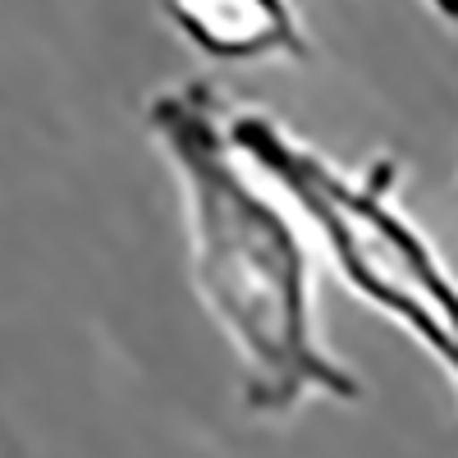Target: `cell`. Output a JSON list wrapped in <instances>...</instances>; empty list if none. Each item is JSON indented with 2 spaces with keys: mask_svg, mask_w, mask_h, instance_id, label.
Instances as JSON below:
<instances>
[{
  "mask_svg": "<svg viewBox=\"0 0 458 458\" xmlns=\"http://www.w3.org/2000/svg\"><path fill=\"white\" fill-rule=\"evenodd\" d=\"M142 120L179 179L188 271L239 358L243 412L289 417L312 399L358 403L362 380L317 330L312 252L302 229L229 142L220 92L207 79H183L151 97Z\"/></svg>",
  "mask_w": 458,
  "mask_h": 458,
  "instance_id": "obj_1",
  "label": "cell"
},
{
  "mask_svg": "<svg viewBox=\"0 0 458 458\" xmlns=\"http://www.w3.org/2000/svg\"><path fill=\"white\" fill-rule=\"evenodd\" d=\"M225 129L243 161L308 216L339 280L427 349L458 394V276L399 207L403 161L371 157L344 170L266 110L225 114Z\"/></svg>",
  "mask_w": 458,
  "mask_h": 458,
  "instance_id": "obj_2",
  "label": "cell"
},
{
  "mask_svg": "<svg viewBox=\"0 0 458 458\" xmlns=\"http://www.w3.org/2000/svg\"><path fill=\"white\" fill-rule=\"evenodd\" d=\"M161 14L188 47L211 60H312V37L302 32L293 0H161Z\"/></svg>",
  "mask_w": 458,
  "mask_h": 458,
  "instance_id": "obj_3",
  "label": "cell"
},
{
  "mask_svg": "<svg viewBox=\"0 0 458 458\" xmlns=\"http://www.w3.org/2000/svg\"><path fill=\"white\" fill-rule=\"evenodd\" d=\"M422 5H427L445 28H458V0H422Z\"/></svg>",
  "mask_w": 458,
  "mask_h": 458,
  "instance_id": "obj_4",
  "label": "cell"
}]
</instances>
